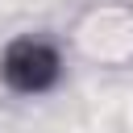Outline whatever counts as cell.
I'll list each match as a JSON object with an SVG mask.
<instances>
[{
  "label": "cell",
  "mask_w": 133,
  "mask_h": 133,
  "mask_svg": "<svg viewBox=\"0 0 133 133\" xmlns=\"http://www.w3.org/2000/svg\"><path fill=\"white\" fill-rule=\"evenodd\" d=\"M54 54L42 46V42H17L8 54H4V79L21 91H42L50 79H54Z\"/></svg>",
  "instance_id": "obj_1"
}]
</instances>
